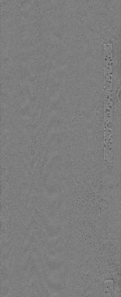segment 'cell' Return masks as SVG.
Returning a JSON list of instances; mask_svg holds the SVG:
<instances>
[{"label":"cell","mask_w":121,"mask_h":297,"mask_svg":"<svg viewBox=\"0 0 121 297\" xmlns=\"http://www.w3.org/2000/svg\"><path fill=\"white\" fill-rule=\"evenodd\" d=\"M112 50L113 46L112 43L103 44V62L105 78L112 77Z\"/></svg>","instance_id":"cell-1"},{"label":"cell","mask_w":121,"mask_h":297,"mask_svg":"<svg viewBox=\"0 0 121 297\" xmlns=\"http://www.w3.org/2000/svg\"><path fill=\"white\" fill-rule=\"evenodd\" d=\"M104 296L111 297L112 295L113 281L111 280H106L104 283Z\"/></svg>","instance_id":"cell-2"}]
</instances>
